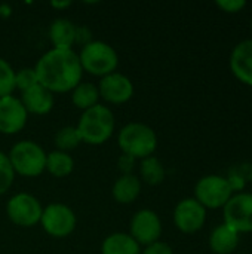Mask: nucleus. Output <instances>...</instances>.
Wrapping results in <instances>:
<instances>
[{
    "label": "nucleus",
    "instance_id": "obj_5",
    "mask_svg": "<svg viewBox=\"0 0 252 254\" xmlns=\"http://www.w3.org/2000/svg\"><path fill=\"white\" fill-rule=\"evenodd\" d=\"M46 152L33 140H21L15 143L7 153L15 174L24 177H37L46 168Z\"/></svg>",
    "mask_w": 252,
    "mask_h": 254
},
{
    "label": "nucleus",
    "instance_id": "obj_23",
    "mask_svg": "<svg viewBox=\"0 0 252 254\" xmlns=\"http://www.w3.org/2000/svg\"><path fill=\"white\" fill-rule=\"evenodd\" d=\"M82 143V137L77 131L76 127H62L61 129L56 131L55 134V144H56V150L61 152H70L73 149H76L79 144Z\"/></svg>",
    "mask_w": 252,
    "mask_h": 254
},
{
    "label": "nucleus",
    "instance_id": "obj_32",
    "mask_svg": "<svg viewBox=\"0 0 252 254\" xmlns=\"http://www.w3.org/2000/svg\"><path fill=\"white\" fill-rule=\"evenodd\" d=\"M71 4V1H50V6L52 7H58V9H65Z\"/></svg>",
    "mask_w": 252,
    "mask_h": 254
},
{
    "label": "nucleus",
    "instance_id": "obj_11",
    "mask_svg": "<svg viewBox=\"0 0 252 254\" xmlns=\"http://www.w3.org/2000/svg\"><path fill=\"white\" fill-rule=\"evenodd\" d=\"M206 220V208L195 198L181 199L174 210V223L183 234H195L201 231Z\"/></svg>",
    "mask_w": 252,
    "mask_h": 254
},
{
    "label": "nucleus",
    "instance_id": "obj_33",
    "mask_svg": "<svg viewBox=\"0 0 252 254\" xmlns=\"http://www.w3.org/2000/svg\"><path fill=\"white\" fill-rule=\"evenodd\" d=\"M251 28H252V19H251Z\"/></svg>",
    "mask_w": 252,
    "mask_h": 254
},
{
    "label": "nucleus",
    "instance_id": "obj_17",
    "mask_svg": "<svg viewBox=\"0 0 252 254\" xmlns=\"http://www.w3.org/2000/svg\"><path fill=\"white\" fill-rule=\"evenodd\" d=\"M113 198L119 204H131L134 202L141 193V180L134 174L120 176L111 189Z\"/></svg>",
    "mask_w": 252,
    "mask_h": 254
},
{
    "label": "nucleus",
    "instance_id": "obj_26",
    "mask_svg": "<svg viewBox=\"0 0 252 254\" xmlns=\"http://www.w3.org/2000/svg\"><path fill=\"white\" fill-rule=\"evenodd\" d=\"M37 83H39V80H37V74H36L34 68L25 67V68L15 71V88L21 89L22 92L33 88Z\"/></svg>",
    "mask_w": 252,
    "mask_h": 254
},
{
    "label": "nucleus",
    "instance_id": "obj_13",
    "mask_svg": "<svg viewBox=\"0 0 252 254\" xmlns=\"http://www.w3.org/2000/svg\"><path fill=\"white\" fill-rule=\"evenodd\" d=\"M28 119V113L19 98L7 95L0 98V132L16 134L19 132Z\"/></svg>",
    "mask_w": 252,
    "mask_h": 254
},
{
    "label": "nucleus",
    "instance_id": "obj_7",
    "mask_svg": "<svg viewBox=\"0 0 252 254\" xmlns=\"http://www.w3.org/2000/svg\"><path fill=\"white\" fill-rule=\"evenodd\" d=\"M76 214L74 211L62 204V202H53L43 208L40 225L43 231L53 237V238H65L76 229Z\"/></svg>",
    "mask_w": 252,
    "mask_h": 254
},
{
    "label": "nucleus",
    "instance_id": "obj_19",
    "mask_svg": "<svg viewBox=\"0 0 252 254\" xmlns=\"http://www.w3.org/2000/svg\"><path fill=\"white\" fill-rule=\"evenodd\" d=\"M101 254H141V246L129 234L114 232L102 241Z\"/></svg>",
    "mask_w": 252,
    "mask_h": 254
},
{
    "label": "nucleus",
    "instance_id": "obj_20",
    "mask_svg": "<svg viewBox=\"0 0 252 254\" xmlns=\"http://www.w3.org/2000/svg\"><path fill=\"white\" fill-rule=\"evenodd\" d=\"M45 170L53 177H58V179L67 177L74 170V159L67 152L53 150L46 155V168Z\"/></svg>",
    "mask_w": 252,
    "mask_h": 254
},
{
    "label": "nucleus",
    "instance_id": "obj_22",
    "mask_svg": "<svg viewBox=\"0 0 252 254\" xmlns=\"http://www.w3.org/2000/svg\"><path fill=\"white\" fill-rule=\"evenodd\" d=\"M140 180H144L147 185H160L165 179V167L156 156L144 158L140 164Z\"/></svg>",
    "mask_w": 252,
    "mask_h": 254
},
{
    "label": "nucleus",
    "instance_id": "obj_14",
    "mask_svg": "<svg viewBox=\"0 0 252 254\" xmlns=\"http://www.w3.org/2000/svg\"><path fill=\"white\" fill-rule=\"evenodd\" d=\"M230 70L241 82L252 86V39H245L233 48Z\"/></svg>",
    "mask_w": 252,
    "mask_h": 254
},
{
    "label": "nucleus",
    "instance_id": "obj_15",
    "mask_svg": "<svg viewBox=\"0 0 252 254\" xmlns=\"http://www.w3.org/2000/svg\"><path fill=\"white\" fill-rule=\"evenodd\" d=\"M19 100L24 104L27 113H33V115L49 113L53 107V103H55L53 94L49 89H46L45 86H42L40 83L24 91Z\"/></svg>",
    "mask_w": 252,
    "mask_h": 254
},
{
    "label": "nucleus",
    "instance_id": "obj_3",
    "mask_svg": "<svg viewBox=\"0 0 252 254\" xmlns=\"http://www.w3.org/2000/svg\"><path fill=\"white\" fill-rule=\"evenodd\" d=\"M117 143L123 153L134 159H144L153 156L157 147V137L151 127L143 122H129L120 129Z\"/></svg>",
    "mask_w": 252,
    "mask_h": 254
},
{
    "label": "nucleus",
    "instance_id": "obj_25",
    "mask_svg": "<svg viewBox=\"0 0 252 254\" xmlns=\"http://www.w3.org/2000/svg\"><path fill=\"white\" fill-rule=\"evenodd\" d=\"M15 180V171L10 165V161L7 158V153H3L0 150V195L6 193Z\"/></svg>",
    "mask_w": 252,
    "mask_h": 254
},
{
    "label": "nucleus",
    "instance_id": "obj_10",
    "mask_svg": "<svg viewBox=\"0 0 252 254\" xmlns=\"http://www.w3.org/2000/svg\"><path fill=\"white\" fill-rule=\"evenodd\" d=\"M129 235L140 246H150L159 241L162 235V222L156 211L150 208H143L137 211L129 225Z\"/></svg>",
    "mask_w": 252,
    "mask_h": 254
},
{
    "label": "nucleus",
    "instance_id": "obj_21",
    "mask_svg": "<svg viewBox=\"0 0 252 254\" xmlns=\"http://www.w3.org/2000/svg\"><path fill=\"white\" fill-rule=\"evenodd\" d=\"M100 91L98 86L91 82H80L73 91H71V101L73 104L80 110H88L98 104L100 100Z\"/></svg>",
    "mask_w": 252,
    "mask_h": 254
},
{
    "label": "nucleus",
    "instance_id": "obj_9",
    "mask_svg": "<svg viewBox=\"0 0 252 254\" xmlns=\"http://www.w3.org/2000/svg\"><path fill=\"white\" fill-rule=\"evenodd\" d=\"M224 223L238 234L252 232V193L241 192L233 195L223 207Z\"/></svg>",
    "mask_w": 252,
    "mask_h": 254
},
{
    "label": "nucleus",
    "instance_id": "obj_16",
    "mask_svg": "<svg viewBox=\"0 0 252 254\" xmlns=\"http://www.w3.org/2000/svg\"><path fill=\"white\" fill-rule=\"evenodd\" d=\"M239 244V234L226 223L218 225L209 237V247L215 254H232Z\"/></svg>",
    "mask_w": 252,
    "mask_h": 254
},
{
    "label": "nucleus",
    "instance_id": "obj_8",
    "mask_svg": "<svg viewBox=\"0 0 252 254\" xmlns=\"http://www.w3.org/2000/svg\"><path fill=\"white\" fill-rule=\"evenodd\" d=\"M43 207L40 201L30 193H16L6 204L9 220L21 228H31L40 223Z\"/></svg>",
    "mask_w": 252,
    "mask_h": 254
},
{
    "label": "nucleus",
    "instance_id": "obj_12",
    "mask_svg": "<svg viewBox=\"0 0 252 254\" xmlns=\"http://www.w3.org/2000/svg\"><path fill=\"white\" fill-rule=\"evenodd\" d=\"M100 97L111 104H123L129 101L134 95V83L132 80L119 71L110 73L101 77L98 83Z\"/></svg>",
    "mask_w": 252,
    "mask_h": 254
},
{
    "label": "nucleus",
    "instance_id": "obj_1",
    "mask_svg": "<svg viewBox=\"0 0 252 254\" xmlns=\"http://www.w3.org/2000/svg\"><path fill=\"white\" fill-rule=\"evenodd\" d=\"M34 70L39 83L52 94L73 91L82 82L83 76L79 54L73 48L49 49L39 58Z\"/></svg>",
    "mask_w": 252,
    "mask_h": 254
},
{
    "label": "nucleus",
    "instance_id": "obj_18",
    "mask_svg": "<svg viewBox=\"0 0 252 254\" xmlns=\"http://www.w3.org/2000/svg\"><path fill=\"white\" fill-rule=\"evenodd\" d=\"M76 27L67 18L53 19L48 31L53 48H71L76 43Z\"/></svg>",
    "mask_w": 252,
    "mask_h": 254
},
{
    "label": "nucleus",
    "instance_id": "obj_2",
    "mask_svg": "<svg viewBox=\"0 0 252 254\" xmlns=\"http://www.w3.org/2000/svg\"><path fill=\"white\" fill-rule=\"evenodd\" d=\"M114 125L116 121L113 112L102 104H97L82 113L76 128L82 137V143L85 141L91 146H100L113 135Z\"/></svg>",
    "mask_w": 252,
    "mask_h": 254
},
{
    "label": "nucleus",
    "instance_id": "obj_27",
    "mask_svg": "<svg viewBox=\"0 0 252 254\" xmlns=\"http://www.w3.org/2000/svg\"><path fill=\"white\" fill-rule=\"evenodd\" d=\"M141 254H174V252L169 244H166L163 241H156V243L147 246Z\"/></svg>",
    "mask_w": 252,
    "mask_h": 254
},
{
    "label": "nucleus",
    "instance_id": "obj_24",
    "mask_svg": "<svg viewBox=\"0 0 252 254\" xmlns=\"http://www.w3.org/2000/svg\"><path fill=\"white\" fill-rule=\"evenodd\" d=\"M15 89V71L12 65L0 57V98L12 95Z\"/></svg>",
    "mask_w": 252,
    "mask_h": 254
},
{
    "label": "nucleus",
    "instance_id": "obj_29",
    "mask_svg": "<svg viewBox=\"0 0 252 254\" xmlns=\"http://www.w3.org/2000/svg\"><path fill=\"white\" fill-rule=\"evenodd\" d=\"M134 164H135V159L126 153H123L119 161H117V168L119 171H122V176L125 174H132V170H134Z\"/></svg>",
    "mask_w": 252,
    "mask_h": 254
},
{
    "label": "nucleus",
    "instance_id": "obj_28",
    "mask_svg": "<svg viewBox=\"0 0 252 254\" xmlns=\"http://www.w3.org/2000/svg\"><path fill=\"white\" fill-rule=\"evenodd\" d=\"M217 6L224 12H239L242 7L247 6L245 0H218Z\"/></svg>",
    "mask_w": 252,
    "mask_h": 254
},
{
    "label": "nucleus",
    "instance_id": "obj_4",
    "mask_svg": "<svg viewBox=\"0 0 252 254\" xmlns=\"http://www.w3.org/2000/svg\"><path fill=\"white\" fill-rule=\"evenodd\" d=\"M79 60L83 71L100 77L114 73L119 64V55L116 49L102 40H92L82 46Z\"/></svg>",
    "mask_w": 252,
    "mask_h": 254
},
{
    "label": "nucleus",
    "instance_id": "obj_30",
    "mask_svg": "<svg viewBox=\"0 0 252 254\" xmlns=\"http://www.w3.org/2000/svg\"><path fill=\"white\" fill-rule=\"evenodd\" d=\"M92 33L91 30L85 25H77L76 27V43H80L82 46L88 45L89 42H92Z\"/></svg>",
    "mask_w": 252,
    "mask_h": 254
},
{
    "label": "nucleus",
    "instance_id": "obj_6",
    "mask_svg": "<svg viewBox=\"0 0 252 254\" xmlns=\"http://www.w3.org/2000/svg\"><path fill=\"white\" fill-rule=\"evenodd\" d=\"M232 196L233 185L223 176H205L195 186V199L205 208H221Z\"/></svg>",
    "mask_w": 252,
    "mask_h": 254
},
{
    "label": "nucleus",
    "instance_id": "obj_31",
    "mask_svg": "<svg viewBox=\"0 0 252 254\" xmlns=\"http://www.w3.org/2000/svg\"><path fill=\"white\" fill-rule=\"evenodd\" d=\"M10 13H12V9H10L9 4H6V3L0 4V16L7 18V16H10Z\"/></svg>",
    "mask_w": 252,
    "mask_h": 254
}]
</instances>
